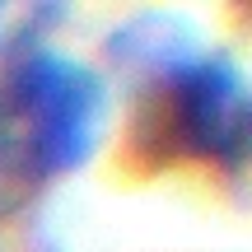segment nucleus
Wrapping results in <instances>:
<instances>
[{"label": "nucleus", "instance_id": "2", "mask_svg": "<svg viewBox=\"0 0 252 252\" xmlns=\"http://www.w3.org/2000/svg\"><path fill=\"white\" fill-rule=\"evenodd\" d=\"M154 135L173 154L243 168L252 135V94L229 56H178L154 98Z\"/></svg>", "mask_w": 252, "mask_h": 252}, {"label": "nucleus", "instance_id": "1", "mask_svg": "<svg viewBox=\"0 0 252 252\" xmlns=\"http://www.w3.org/2000/svg\"><path fill=\"white\" fill-rule=\"evenodd\" d=\"M108 122V89L94 65L56 52L14 56L0 84V145L37 182L94 159Z\"/></svg>", "mask_w": 252, "mask_h": 252}, {"label": "nucleus", "instance_id": "3", "mask_svg": "<svg viewBox=\"0 0 252 252\" xmlns=\"http://www.w3.org/2000/svg\"><path fill=\"white\" fill-rule=\"evenodd\" d=\"M61 19L56 5H0V56H24L33 52V37Z\"/></svg>", "mask_w": 252, "mask_h": 252}]
</instances>
